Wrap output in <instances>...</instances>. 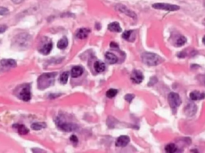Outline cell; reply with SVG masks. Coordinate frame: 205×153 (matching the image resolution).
<instances>
[{
    "mask_svg": "<svg viewBox=\"0 0 205 153\" xmlns=\"http://www.w3.org/2000/svg\"><path fill=\"white\" fill-rule=\"evenodd\" d=\"M56 75L57 73H45L41 74L37 80L38 88L40 90H43L45 88L52 86L55 82Z\"/></svg>",
    "mask_w": 205,
    "mask_h": 153,
    "instance_id": "cell-1",
    "label": "cell"
},
{
    "mask_svg": "<svg viewBox=\"0 0 205 153\" xmlns=\"http://www.w3.org/2000/svg\"><path fill=\"white\" fill-rule=\"evenodd\" d=\"M31 42V36L26 33H21L14 38V46L18 49H26Z\"/></svg>",
    "mask_w": 205,
    "mask_h": 153,
    "instance_id": "cell-2",
    "label": "cell"
},
{
    "mask_svg": "<svg viewBox=\"0 0 205 153\" xmlns=\"http://www.w3.org/2000/svg\"><path fill=\"white\" fill-rule=\"evenodd\" d=\"M141 59L143 62L149 66L157 65L162 62V59L159 55L149 52L144 53L141 56Z\"/></svg>",
    "mask_w": 205,
    "mask_h": 153,
    "instance_id": "cell-3",
    "label": "cell"
},
{
    "mask_svg": "<svg viewBox=\"0 0 205 153\" xmlns=\"http://www.w3.org/2000/svg\"><path fill=\"white\" fill-rule=\"evenodd\" d=\"M55 124L57 125V127L59 128H60L61 130H63L64 132H71L76 131L78 129V126L76 125H75L73 123H69V122L64 121L63 119H61L60 117H57L55 119Z\"/></svg>",
    "mask_w": 205,
    "mask_h": 153,
    "instance_id": "cell-4",
    "label": "cell"
},
{
    "mask_svg": "<svg viewBox=\"0 0 205 153\" xmlns=\"http://www.w3.org/2000/svg\"><path fill=\"white\" fill-rule=\"evenodd\" d=\"M168 100L169 104L172 109H176V108H178L181 104V99L179 97V94H176V93H170L168 94Z\"/></svg>",
    "mask_w": 205,
    "mask_h": 153,
    "instance_id": "cell-5",
    "label": "cell"
},
{
    "mask_svg": "<svg viewBox=\"0 0 205 153\" xmlns=\"http://www.w3.org/2000/svg\"><path fill=\"white\" fill-rule=\"evenodd\" d=\"M152 7L155 8V9H158V10H164V11H175L179 10V6L163 3H154L152 5Z\"/></svg>",
    "mask_w": 205,
    "mask_h": 153,
    "instance_id": "cell-6",
    "label": "cell"
},
{
    "mask_svg": "<svg viewBox=\"0 0 205 153\" xmlns=\"http://www.w3.org/2000/svg\"><path fill=\"white\" fill-rule=\"evenodd\" d=\"M18 97L23 101H29L31 98V87L30 85H24L21 88V90L18 94Z\"/></svg>",
    "mask_w": 205,
    "mask_h": 153,
    "instance_id": "cell-7",
    "label": "cell"
},
{
    "mask_svg": "<svg viewBox=\"0 0 205 153\" xmlns=\"http://www.w3.org/2000/svg\"><path fill=\"white\" fill-rule=\"evenodd\" d=\"M116 10L121 12V13L126 15H127L130 18H134V19H136L137 18L136 14L135 13L134 11H131L130 9H128L126 6L122 5V4H118V5L116 6Z\"/></svg>",
    "mask_w": 205,
    "mask_h": 153,
    "instance_id": "cell-8",
    "label": "cell"
},
{
    "mask_svg": "<svg viewBox=\"0 0 205 153\" xmlns=\"http://www.w3.org/2000/svg\"><path fill=\"white\" fill-rule=\"evenodd\" d=\"M131 80L135 84L141 83L144 80V75H143L142 72L138 70H133L131 74Z\"/></svg>",
    "mask_w": 205,
    "mask_h": 153,
    "instance_id": "cell-9",
    "label": "cell"
},
{
    "mask_svg": "<svg viewBox=\"0 0 205 153\" xmlns=\"http://www.w3.org/2000/svg\"><path fill=\"white\" fill-rule=\"evenodd\" d=\"M196 111H197V107L194 103H189L184 108V113L187 115V117L194 116Z\"/></svg>",
    "mask_w": 205,
    "mask_h": 153,
    "instance_id": "cell-10",
    "label": "cell"
},
{
    "mask_svg": "<svg viewBox=\"0 0 205 153\" xmlns=\"http://www.w3.org/2000/svg\"><path fill=\"white\" fill-rule=\"evenodd\" d=\"M130 142V138L127 136H121L116 140V146L119 148H124L127 146Z\"/></svg>",
    "mask_w": 205,
    "mask_h": 153,
    "instance_id": "cell-11",
    "label": "cell"
},
{
    "mask_svg": "<svg viewBox=\"0 0 205 153\" xmlns=\"http://www.w3.org/2000/svg\"><path fill=\"white\" fill-rule=\"evenodd\" d=\"M52 48H53L52 42H51V41H49V42H47V43H45V44L42 45V47L39 49V51H40V54H42L48 55L50 54L51 51V49H52Z\"/></svg>",
    "mask_w": 205,
    "mask_h": 153,
    "instance_id": "cell-12",
    "label": "cell"
},
{
    "mask_svg": "<svg viewBox=\"0 0 205 153\" xmlns=\"http://www.w3.org/2000/svg\"><path fill=\"white\" fill-rule=\"evenodd\" d=\"M0 64L2 66L5 68H14L16 67L17 62L13 59H3L0 61Z\"/></svg>",
    "mask_w": 205,
    "mask_h": 153,
    "instance_id": "cell-13",
    "label": "cell"
},
{
    "mask_svg": "<svg viewBox=\"0 0 205 153\" xmlns=\"http://www.w3.org/2000/svg\"><path fill=\"white\" fill-rule=\"evenodd\" d=\"M83 67L79 66V65H76V66H74V67L71 69V75L72 78H76L80 77V76L83 74Z\"/></svg>",
    "mask_w": 205,
    "mask_h": 153,
    "instance_id": "cell-14",
    "label": "cell"
},
{
    "mask_svg": "<svg viewBox=\"0 0 205 153\" xmlns=\"http://www.w3.org/2000/svg\"><path fill=\"white\" fill-rule=\"evenodd\" d=\"M190 98L192 101H198V100H202L205 97L204 93H200L199 91H192L189 95Z\"/></svg>",
    "mask_w": 205,
    "mask_h": 153,
    "instance_id": "cell-15",
    "label": "cell"
},
{
    "mask_svg": "<svg viewBox=\"0 0 205 153\" xmlns=\"http://www.w3.org/2000/svg\"><path fill=\"white\" fill-rule=\"evenodd\" d=\"M90 32H91V30L87 28L79 29V30H78V31L76 32V37L79 39H84L88 36Z\"/></svg>",
    "mask_w": 205,
    "mask_h": 153,
    "instance_id": "cell-16",
    "label": "cell"
},
{
    "mask_svg": "<svg viewBox=\"0 0 205 153\" xmlns=\"http://www.w3.org/2000/svg\"><path fill=\"white\" fill-rule=\"evenodd\" d=\"M13 127L17 128L18 132L20 135H26L29 133V129L23 125H14Z\"/></svg>",
    "mask_w": 205,
    "mask_h": 153,
    "instance_id": "cell-17",
    "label": "cell"
},
{
    "mask_svg": "<svg viewBox=\"0 0 205 153\" xmlns=\"http://www.w3.org/2000/svg\"><path fill=\"white\" fill-rule=\"evenodd\" d=\"M105 58L106 61L109 64H116L118 62V57L112 53H107L105 55Z\"/></svg>",
    "mask_w": 205,
    "mask_h": 153,
    "instance_id": "cell-18",
    "label": "cell"
},
{
    "mask_svg": "<svg viewBox=\"0 0 205 153\" xmlns=\"http://www.w3.org/2000/svg\"><path fill=\"white\" fill-rule=\"evenodd\" d=\"M108 30L110 31L116 32V33L122 31V29H121L119 24L117 22H111V23L109 24L108 25Z\"/></svg>",
    "mask_w": 205,
    "mask_h": 153,
    "instance_id": "cell-19",
    "label": "cell"
},
{
    "mask_svg": "<svg viewBox=\"0 0 205 153\" xmlns=\"http://www.w3.org/2000/svg\"><path fill=\"white\" fill-rule=\"evenodd\" d=\"M123 38L128 41V42H133L135 40V34L134 32L132 30H127V31L124 32V34H122Z\"/></svg>",
    "mask_w": 205,
    "mask_h": 153,
    "instance_id": "cell-20",
    "label": "cell"
},
{
    "mask_svg": "<svg viewBox=\"0 0 205 153\" xmlns=\"http://www.w3.org/2000/svg\"><path fill=\"white\" fill-rule=\"evenodd\" d=\"M94 68H95V70L97 72V73H102L106 69L105 64L100 61H97L95 62V64H94Z\"/></svg>",
    "mask_w": 205,
    "mask_h": 153,
    "instance_id": "cell-21",
    "label": "cell"
},
{
    "mask_svg": "<svg viewBox=\"0 0 205 153\" xmlns=\"http://www.w3.org/2000/svg\"><path fill=\"white\" fill-rule=\"evenodd\" d=\"M67 46H68V40H67L66 37L62 38L57 43V47L60 49H66Z\"/></svg>",
    "mask_w": 205,
    "mask_h": 153,
    "instance_id": "cell-22",
    "label": "cell"
},
{
    "mask_svg": "<svg viewBox=\"0 0 205 153\" xmlns=\"http://www.w3.org/2000/svg\"><path fill=\"white\" fill-rule=\"evenodd\" d=\"M47 125L43 123V122H35V123H33L31 125V128L33 130H35V131H38V130H41L42 128H46Z\"/></svg>",
    "mask_w": 205,
    "mask_h": 153,
    "instance_id": "cell-23",
    "label": "cell"
},
{
    "mask_svg": "<svg viewBox=\"0 0 205 153\" xmlns=\"http://www.w3.org/2000/svg\"><path fill=\"white\" fill-rule=\"evenodd\" d=\"M118 94V90L116 88H110L108 92L106 93V96H108V98H113L117 95Z\"/></svg>",
    "mask_w": 205,
    "mask_h": 153,
    "instance_id": "cell-24",
    "label": "cell"
},
{
    "mask_svg": "<svg viewBox=\"0 0 205 153\" xmlns=\"http://www.w3.org/2000/svg\"><path fill=\"white\" fill-rule=\"evenodd\" d=\"M68 77H69V73L68 72H64L61 74L60 78H59V80L62 84H66L68 80Z\"/></svg>",
    "mask_w": 205,
    "mask_h": 153,
    "instance_id": "cell-25",
    "label": "cell"
},
{
    "mask_svg": "<svg viewBox=\"0 0 205 153\" xmlns=\"http://www.w3.org/2000/svg\"><path fill=\"white\" fill-rule=\"evenodd\" d=\"M165 151L168 153H173L176 151V146L174 144H169L165 147Z\"/></svg>",
    "mask_w": 205,
    "mask_h": 153,
    "instance_id": "cell-26",
    "label": "cell"
},
{
    "mask_svg": "<svg viewBox=\"0 0 205 153\" xmlns=\"http://www.w3.org/2000/svg\"><path fill=\"white\" fill-rule=\"evenodd\" d=\"M186 42H187V39H186V38L184 36H180L179 38L177 39V41H176V46H184Z\"/></svg>",
    "mask_w": 205,
    "mask_h": 153,
    "instance_id": "cell-27",
    "label": "cell"
},
{
    "mask_svg": "<svg viewBox=\"0 0 205 153\" xmlns=\"http://www.w3.org/2000/svg\"><path fill=\"white\" fill-rule=\"evenodd\" d=\"M7 14H9V10L7 8L0 7V15H6Z\"/></svg>",
    "mask_w": 205,
    "mask_h": 153,
    "instance_id": "cell-28",
    "label": "cell"
},
{
    "mask_svg": "<svg viewBox=\"0 0 205 153\" xmlns=\"http://www.w3.org/2000/svg\"><path fill=\"white\" fill-rule=\"evenodd\" d=\"M134 97H135L134 94H127L126 96H124V99H125V100H126L128 103H131L132 100L134 99Z\"/></svg>",
    "mask_w": 205,
    "mask_h": 153,
    "instance_id": "cell-29",
    "label": "cell"
},
{
    "mask_svg": "<svg viewBox=\"0 0 205 153\" xmlns=\"http://www.w3.org/2000/svg\"><path fill=\"white\" fill-rule=\"evenodd\" d=\"M7 30V25H0V34H3Z\"/></svg>",
    "mask_w": 205,
    "mask_h": 153,
    "instance_id": "cell-30",
    "label": "cell"
},
{
    "mask_svg": "<svg viewBox=\"0 0 205 153\" xmlns=\"http://www.w3.org/2000/svg\"><path fill=\"white\" fill-rule=\"evenodd\" d=\"M70 140H71V142L74 143V144H76V143H78V138H77V136L75 135H72L70 137Z\"/></svg>",
    "mask_w": 205,
    "mask_h": 153,
    "instance_id": "cell-31",
    "label": "cell"
},
{
    "mask_svg": "<svg viewBox=\"0 0 205 153\" xmlns=\"http://www.w3.org/2000/svg\"><path fill=\"white\" fill-rule=\"evenodd\" d=\"M11 1H12V3H14L15 4H20V3H22L23 2L24 0H11Z\"/></svg>",
    "mask_w": 205,
    "mask_h": 153,
    "instance_id": "cell-32",
    "label": "cell"
},
{
    "mask_svg": "<svg viewBox=\"0 0 205 153\" xmlns=\"http://www.w3.org/2000/svg\"><path fill=\"white\" fill-rule=\"evenodd\" d=\"M111 48H118V45L116 44V42H111Z\"/></svg>",
    "mask_w": 205,
    "mask_h": 153,
    "instance_id": "cell-33",
    "label": "cell"
},
{
    "mask_svg": "<svg viewBox=\"0 0 205 153\" xmlns=\"http://www.w3.org/2000/svg\"><path fill=\"white\" fill-rule=\"evenodd\" d=\"M59 94H51L49 96V98H55V97H58Z\"/></svg>",
    "mask_w": 205,
    "mask_h": 153,
    "instance_id": "cell-34",
    "label": "cell"
},
{
    "mask_svg": "<svg viewBox=\"0 0 205 153\" xmlns=\"http://www.w3.org/2000/svg\"><path fill=\"white\" fill-rule=\"evenodd\" d=\"M202 41H203V43H204V44L205 45V36H204V38H203V40H202Z\"/></svg>",
    "mask_w": 205,
    "mask_h": 153,
    "instance_id": "cell-35",
    "label": "cell"
},
{
    "mask_svg": "<svg viewBox=\"0 0 205 153\" xmlns=\"http://www.w3.org/2000/svg\"><path fill=\"white\" fill-rule=\"evenodd\" d=\"M204 6H205V0H204Z\"/></svg>",
    "mask_w": 205,
    "mask_h": 153,
    "instance_id": "cell-36",
    "label": "cell"
},
{
    "mask_svg": "<svg viewBox=\"0 0 205 153\" xmlns=\"http://www.w3.org/2000/svg\"><path fill=\"white\" fill-rule=\"evenodd\" d=\"M0 42H1V41H0Z\"/></svg>",
    "mask_w": 205,
    "mask_h": 153,
    "instance_id": "cell-37",
    "label": "cell"
}]
</instances>
